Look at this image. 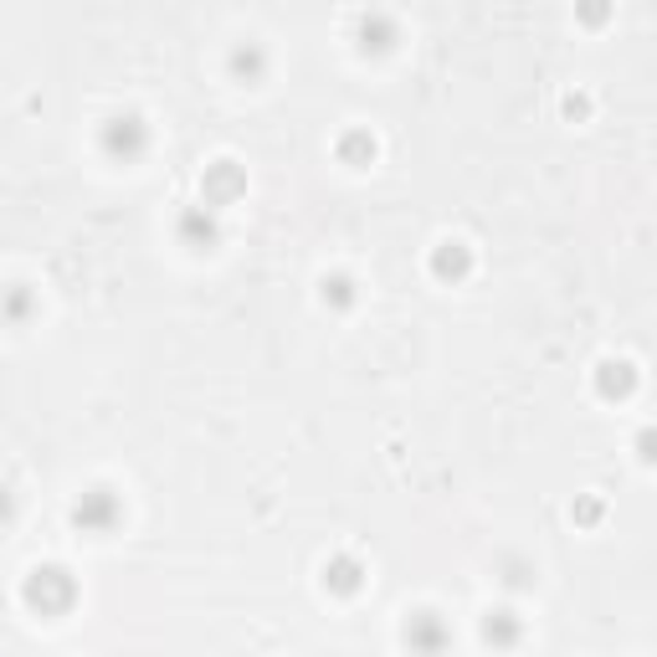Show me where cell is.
<instances>
[{
    "label": "cell",
    "mask_w": 657,
    "mask_h": 657,
    "mask_svg": "<svg viewBox=\"0 0 657 657\" xmlns=\"http://www.w3.org/2000/svg\"><path fill=\"white\" fill-rule=\"evenodd\" d=\"M98 150L114 160V165H134L150 154V124L144 114H114L98 129Z\"/></svg>",
    "instance_id": "3"
},
{
    "label": "cell",
    "mask_w": 657,
    "mask_h": 657,
    "mask_svg": "<svg viewBox=\"0 0 657 657\" xmlns=\"http://www.w3.org/2000/svg\"><path fill=\"white\" fill-rule=\"evenodd\" d=\"M426 272L437 278V283L457 288L472 278V247L468 242H457V236H447V242H437L432 253H426Z\"/></svg>",
    "instance_id": "10"
},
{
    "label": "cell",
    "mask_w": 657,
    "mask_h": 657,
    "mask_svg": "<svg viewBox=\"0 0 657 657\" xmlns=\"http://www.w3.org/2000/svg\"><path fill=\"white\" fill-rule=\"evenodd\" d=\"M607 16H611L607 5H586V11H580V21H586V26H601Z\"/></svg>",
    "instance_id": "20"
},
{
    "label": "cell",
    "mask_w": 657,
    "mask_h": 657,
    "mask_svg": "<svg viewBox=\"0 0 657 657\" xmlns=\"http://www.w3.org/2000/svg\"><path fill=\"white\" fill-rule=\"evenodd\" d=\"M268 47L262 42H236L232 51H226V78L232 83H242V87H257L262 78H268Z\"/></svg>",
    "instance_id": "12"
},
{
    "label": "cell",
    "mask_w": 657,
    "mask_h": 657,
    "mask_svg": "<svg viewBox=\"0 0 657 657\" xmlns=\"http://www.w3.org/2000/svg\"><path fill=\"white\" fill-rule=\"evenodd\" d=\"M365 580H371V571H365V560L350 555V550H339V555H329L319 565V586L329 590V596H339V601L360 596V590H365Z\"/></svg>",
    "instance_id": "7"
},
{
    "label": "cell",
    "mask_w": 657,
    "mask_h": 657,
    "mask_svg": "<svg viewBox=\"0 0 657 657\" xmlns=\"http://www.w3.org/2000/svg\"><path fill=\"white\" fill-rule=\"evenodd\" d=\"M68 524L78 535H114L118 524H124V498H118L108 483H93V489H83L72 498Z\"/></svg>",
    "instance_id": "2"
},
{
    "label": "cell",
    "mask_w": 657,
    "mask_h": 657,
    "mask_svg": "<svg viewBox=\"0 0 657 657\" xmlns=\"http://www.w3.org/2000/svg\"><path fill=\"white\" fill-rule=\"evenodd\" d=\"M637 365L626 360V354H607V360H596V371H590V390L601 396V401H611V406H622V401H632L637 396Z\"/></svg>",
    "instance_id": "6"
},
{
    "label": "cell",
    "mask_w": 657,
    "mask_h": 657,
    "mask_svg": "<svg viewBox=\"0 0 657 657\" xmlns=\"http://www.w3.org/2000/svg\"><path fill=\"white\" fill-rule=\"evenodd\" d=\"M396 42H401V21L396 16H386V11L354 16V47H360V57H386V51H396Z\"/></svg>",
    "instance_id": "8"
},
{
    "label": "cell",
    "mask_w": 657,
    "mask_h": 657,
    "mask_svg": "<svg viewBox=\"0 0 657 657\" xmlns=\"http://www.w3.org/2000/svg\"><path fill=\"white\" fill-rule=\"evenodd\" d=\"M21 601L36 611V617H68L78 607V580H72L68 565H36L26 575V586H21Z\"/></svg>",
    "instance_id": "1"
},
{
    "label": "cell",
    "mask_w": 657,
    "mask_h": 657,
    "mask_svg": "<svg viewBox=\"0 0 657 657\" xmlns=\"http://www.w3.org/2000/svg\"><path fill=\"white\" fill-rule=\"evenodd\" d=\"M632 453H637L642 468H657V422H647L637 437H632Z\"/></svg>",
    "instance_id": "18"
},
{
    "label": "cell",
    "mask_w": 657,
    "mask_h": 657,
    "mask_svg": "<svg viewBox=\"0 0 657 657\" xmlns=\"http://www.w3.org/2000/svg\"><path fill=\"white\" fill-rule=\"evenodd\" d=\"M504 586L508 590H524V586H535V571L524 565V560H504Z\"/></svg>",
    "instance_id": "19"
},
{
    "label": "cell",
    "mask_w": 657,
    "mask_h": 657,
    "mask_svg": "<svg viewBox=\"0 0 657 657\" xmlns=\"http://www.w3.org/2000/svg\"><path fill=\"white\" fill-rule=\"evenodd\" d=\"M175 236H180V247H190V253H211V247H221V216L211 206H186V211L175 216Z\"/></svg>",
    "instance_id": "9"
},
{
    "label": "cell",
    "mask_w": 657,
    "mask_h": 657,
    "mask_svg": "<svg viewBox=\"0 0 657 657\" xmlns=\"http://www.w3.org/2000/svg\"><path fill=\"white\" fill-rule=\"evenodd\" d=\"M5 319H11V324L32 319V288H26V283H11V293H5Z\"/></svg>",
    "instance_id": "17"
},
{
    "label": "cell",
    "mask_w": 657,
    "mask_h": 657,
    "mask_svg": "<svg viewBox=\"0 0 657 657\" xmlns=\"http://www.w3.org/2000/svg\"><path fill=\"white\" fill-rule=\"evenodd\" d=\"M319 304L329 308V314H350V308L360 304V283H354L350 272H324L319 278Z\"/></svg>",
    "instance_id": "14"
},
{
    "label": "cell",
    "mask_w": 657,
    "mask_h": 657,
    "mask_svg": "<svg viewBox=\"0 0 657 657\" xmlns=\"http://www.w3.org/2000/svg\"><path fill=\"white\" fill-rule=\"evenodd\" d=\"M375 154H380V139H375L371 129H344V134L335 139V160L344 169H371Z\"/></svg>",
    "instance_id": "13"
},
{
    "label": "cell",
    "mask_w": 657,
    "mask_h": 657,
    "mask_svg": "<svg viewBox=\"0 0 657 657\" xmlns=\"http://www.w3.org/2000/svg\"><path fill=\"white\" fill-rule=\"evenodd\" d=\"M242 196H247V169L236 160H211L201 169V206L221 211V206H236Z\"/></svg>",
    "instance_id": "5"
},
{
    "label": "cell",
    "mask_w": 657,
    "mask_h": 657,
    "mask_svg": "<svg viewBox=\"0 0 657 657\" xmlns=\"http://www.w3.org/2000/svg\"><path fill=\"white\" fill-rule=\"evenodd\" d=\"M571 519L580 524V529H596V524L607 519V504H601L596 493H580V498H575V504H571Z\"/></svg>",
    "instance_id": "15"
},
{
    "label": "cell",
    "mask_w": 657,
    "mask_h": 657,
    "mask_svg": "<svg viewBox=\"0 0 657 657\" xmlns=\"http://www.w3.org/2000/svg\"><path fill=\"white\" fill-rule=\"evenodd\" d=\"M478 637H483V647H493V653H514L524 642V617L514 607H489L483 622H478Z\"/></svg>",
    "instance_id": "11"
},
{
    "label": "cell",
    "mask_w": 657,
    "mask_h": 657,
    "mask_svg": "<svg viewBox=\"0 0 657 657\" xmlns=\"http://www.w3.org/2000/svg\"><path fill=\"white\" fill-rule=\"evenodd\" d=\"M401 642H406V653L411 657H447V647H453V626H447L442 611L417 607V611H406Z\"/></svg>",
    "instance_id": "4"
},
{
    "label": "cell",
    "mask_w": 657,
    "mask_h": 657,
    "mask_svg": "<svg viewBox=\"0 0 657 657\" xmlns=\"http://www.w3.org/2000/svg\"><path fill=\"white\" fill-rule=\"evenodd\" d=\"M560 114H565V124H586L596 114V103H590V93L571 87V93H560Z\"/></svg>",
    "instance_id": "16"
}]
</instances>
